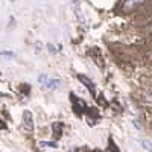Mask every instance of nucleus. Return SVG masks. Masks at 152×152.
<instances>
[{"label": "nucleus", "mask_w": 152, "mask_h": 152, "mask_svg": "<svg viewBox=\"0 0 152 152\" xmlns=\"http://www.w3.org/2000/svg\"><path fill=\"white\" fill-rule=\"evenodd\" d=\"M38 82H40L44 88H49V90H55V88H58L59 87V79H56V78H49L47 75H40L38 76Z\"/></svg>", "instance_id": "1"}, {"label": "nucleus", "mask_w": 152, "mask_h": 152, "mask_svg": "<svg viewBox=\"0 0 152 152\" xmlns=\"http://www.w3.org/2000/svg\"><path fill=\"white\" fill-rule=\"evenodd\" d=\"M23 125L28 131H34V117H32V113L29 110H26L23 113Z\"/></svg>", "instance_id": "2"}, {"label": "nucleus", "mask_w": 152, "mask_h": 152, "mask_svg": "<svg viewBox=\"0 0 152 152\" xmlns=\"http://www.w3.org/2000/svg\"><path fill=\"white\" fill-rule=\"evenodd\" d=\"M138 145H140L146 152H152V143L149 140H146V138H138Z\"/></svg>", "instance_id": "3"}, {"label": "nucleus", "mask_w": 152, "mask_h": 152, "mask_svg": "<svg viewBox=\"0 0 152 152\" xmlns=\"http://www.w3.org/2000/svg\"><path fill=\"white\" fill-rule=\"evenodd\" d=\"M2 56H3V59H14V52H9V50H3L2 52Z\"/></svg>", "instance_id": "4"}, {"label": "nucleus", "mask_w": 152, "mask_h": 152, "mask_svg": "<svg viewBox=\"0 0 152 152\" xmlns=\"http://www.w3.org/2000/svg\"><path fill=\"white\" fill-rule=\"evenodd\" d=\"M142 0H126L125 2V6H131V5H137V3H140Z\"/></svg>", "instance_id": "5"}, {"label": "nucleus", "mask_w": 152, "mask_h": 152, "mask_svg": "<svg viewBox=\"0 0 152 152\" xmlns=\"http://www.w3.org/2000/svg\"><path fill=\"white\" fill-rule=\"evenodd\" d=\"M41 146H49V148H56V143H53V142H41Z\"/></svg>", "instance_id": "6"}]
</instances>
